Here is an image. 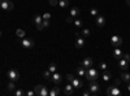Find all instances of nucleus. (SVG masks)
Returning <instances> with one entry per match:
<instances>
[{
  "label": "nucleus",
  "mask_w": 130,
  "mask_h": 96,
  "mask_svg": "<svg viewBox=\"0 0 130 96\" xmlns=\"http://www.w3.org/2000/svg\"><path fill=\"white\" fill-rule=\"evenodd\" d=\"M8 78H9V81H13V82H16V81H18L20 79V73H18V70H16V69H10V70H8Z\"/></svg>",
  "instance_id": "obj_5"
},
{
  "label": "nucleus",
  "mask_w": 130,
  "mask_h": 96,
  "mask_svg": "<svg viewBox=\"0 0 130 96\" xmlns=\"http://www.w3.org/2000/svg\"><path fill=\"white\" fill-rule=\"evenodd\" d=\"M99 68H100L102 70H107V64H105V62H100Z\"/></svg>",
  "instance_id": "obj_34"
},
{
  "label": "nucleus",
  "mask_w": 130,
  "mask_h": 96,
  "mask_svg": "<svg viewBox=\"0 0 130 96\" xmlns=\"http://www.w3.org/2000/svg\"><path fill=\"white\" fill-rule=\"evenodd\" d=\"M121 81L125 82V83H129V82H130V74H129L126 70L121 73Z\"/></svg>",
  "instance_id": "obj_17"
},
{
  "label": "nucleus",
  "mask_w": 130,
  "mask_h": 96,
  "mask_svg": "<svg viewBox=\"0 0 130 96\" xmlns=\"http://www.w3.org/2000/svg\"><path fill=\"white\" fill-rule=\"evenodd\" d=\"M50 5H51V7H56V5H59V0H50Z\"/></svg>",
  "instance_id": "obj_32"
},
{
  "label": "nucleus",
  "mask_w": 130,
  "mask_h": 96,
  "mask_svg": "<svg viewBox=\"0 0 130 96\" xmlns=\"http://www.w3.org/2000/svg\"><path fill=\"white\" fill-rule=\"evenodd\" d=\"M126 88H127V92H130V82H129V84H127V87H126Z\"/></svg>",
  "instance_id": "obj_41"
},
{
  "label": "nucleus",
  "mask_w": 130,
  "mask_h": 96,
  "mask_svg": "<svg viewBox=\"0 0 130 96\" xmlns=\"http://www.w3.org/2000/svg\"><path fill=\"white\" fill-rule=\"evenodd\" d=\"M126 4H127V5L130 7V0H126Z\"/></svg>",
  "instance_id": "obj_42"
},
{
  "label": "nucleus",
  "mask_w": 130,
  "mask_h": 96,
  "mask_svg": "<svg viewBox=\"0 0 130 96\" xmlns=\"http://www.w3.org/2000/svg\"><path fill=\"white\" fill-rule=\"evenodd\" d=\"M7 88H8V91H10V92H12V91H14V90H16V86H14V82H13V81H10V82L8 83V86H7Z\"/></svg>",
  "instance_id": "obj_23"
},
{
  "label": "nucleus",
  "mask_w": 130,
  "mask_h": 96,
  "mask_svg": "<svg viewBox=\"0 0 130 96\" xmlns=\"http://www.w3.org/2000/svg\"><path fill=\"white\" fill-rule=\"evenodd\" d=\"M86 79L87 81H96L98 79V77H99V73H98V70L94 68V66H91V68H89V69H86Z\"/></svg>",
  "instance_id": "obj_1"
},
{
  "label": "nucleus",
  "mask_w": 130,
  "mask_h": 96,
  "mask_svg": "<svg viewBox=\"0 0 130 96\" xmlns=\"http://www.w3.org/2000/svg\"><path fill=\"white\" fill-rule=\"evenodd\" d=\"M48 70H50L51 73H55V71L57 70V66H56V64H53V62H51L50 65H48Z\"/></svg>",
  "instance_id": "obj_25"
},
{
  "label": "nucleus",
  "mask_w": 130,
  "mask_h": 96,
  "mask_svg": "<svg viewBox=\"0 0 130 96\" xmlns=\"http://www.w3.org/2000/svg\"><path fill=\"white\" fill-rule=\"evenodd\" d=\"M2 34H3V33H2V30H0V36H2Z\"/></svg>",
  "instance_id": "obj_43"
},
{
  "label": "nucleus",
  "mask_w": 130,
  "mask_h": 96,
  "mask_svg": "<svg viewBox=\"0 0 130 96\" xmlns=\"http://www.w3.org/2000/svg\"><path fill=\"white\" fill-rule=\"evenodd\" d=\"M81 65H82L83 68H86V69L94 66V60H92V57H86V59H83V61L81 62Z\"/></svg>",
  "instance_id": "obj_9"
},
{
  "label": "nucleus",
  "mask_w": 130,
  "mask_h": 96,
  "mask_svg": "<svg viewBox=\"0 0 130 96\" xmlns=\"http://www.w3.org/2000/svg\"><path fill=\"white\" fill-rule=\"evenodd\" d=\"M111 73L108 71V70H103V74H102V78L104 82H108V81H111Z\"/></svg>",
  "instance_id": "obj_18"
},
{
  "label": "nucleus",
  "mask_w": 130,
  "mask_h": 96,
  "mask_svg": "<svg viewBox=\"0 0 130 96\" xmlns=\"http://www.w3.org/2000/svg\"><path fill=\"white\" fill-rule=\"evenodd\" d=\"M120 83H121V79H118V78L115 79V84H116V86H120Z\"/></svg>",
  "instance_id": "obj_37"
},
{
  "label": "nucleus",
  "mask_w": 130,
  "mask_h": 96,
  "mask_svg": "<svg viewBox=\"0 0 130 96\" xmlns=\"http://www.w3.org/2000/svg\"><path fill=\"white\" fill-rule=\"evenodd\" d=\"M0 8L3 10H7V12H10L14 9V4L12 0H0Z\"/></svg>",
  "instance_id": "obj_2"
},
{
  "label": "nucleus",
  "mask_w": 130,
  "mask_h": 96,
  "mask_svg": "<svg viewBox=\"0 0 130 96\" xmlns=\"http://www.w3.org/2000/svg\"><path fill=\"white\" fill-rule=\"evenodd\" d=\"M60 93V90H59V87H52V90L48 92V95L50 96H57Z\"/></svg>",
  "instance_id": "obj_22"
},
{
  "label": "nucleus",
  "mask_w": 130,
  "mask_h": 96,
  "mask_svg": "<svg viewBox=\"0 0 130 96\" xmlns=\"http://www.w3.org/2000/svg\"><path fill=\"white\" fill-rule=\"evenodd\" d=\"M51 75H52V73L50 70H44V73H43V77L47 78V79H51Z\"/></svg>",
  "instance_id": "obj_30"
},
{
  "label": "nucleus",
  "mask_w": 130,
  "mask_h": 96,
  "mask_svg": "<svg viewBox=\"0 0 130 96\" xmlns=\"http://www.w3.org/2000/svg\"><path fill=\"white\" fill-rule=\"evenodd\" d=\"M16 35H17L18 38L22 39V38H25V31H24L22 29H18V30L16 31Z\"/></svg>",
  "instance_id": "obj_26"
},
{
  "label": "nucleus",
  "mask_w": 130,
  "mask_h": 96,
  "mask_svg": "<svg viewBox=\"0 0 130 96\" xmlns=\"http://www.w3.org/2000/svg\"><path fill=\"white\" fill-rule=\"evenodd\" d=\"M111 44L113 47H120L122 44V38L121 36H118V35H113L111 38Z\"/></svg>",
  "instance_id": "obj_8"
},
{
  "label": "nucleus",
  "mask_w": 130,
  "mask_h": 96,
  "mask_svg": "<svg viewBox=\"0 0 130 96\" xmlns=\"http://www.w3.org/2000/svg\"><path fill=\"white\" fill-rule=\"evenodd\" d=\"M34 93H35V91H27V92H26V95H27V96H32Z\"/></svg>",
  "instance_id": "obj_39"
},
{
  "label": "nucleus",
  "mask_w": 130,
  "mask_h": 96,
  "mask_svg": "<svg viewBox=\"0 0 130 96\" xmlns=\"http://www.w3.org/2000/svg\"><path fill=\"white\" fill-rule=\"evenodd\" d=\"M73 24L75 25V27H82V25H83V21L77 18V20H74V21H73Z\"/></svg>",
  "instance_id": "obj_27"
},
{
  "label": "nucleus",
  "mask_w": 130,
  "mask_h": 96,
  "mask_svg": "<svg viewBox=\"0 0 130 96\" xmlns=\"http://www.w3.org/2000/svg\"><path fill=\"white\" fill-rule=\"evenodd\" d=\"M67 79H68V82L70 83V82L74 79V75H73V74H68V75H67Z\"/></svg>",
  "instance_id": "obj_36"
},
{
  "label": "nucleus",
  "mask_w": 130,
  "mask_h": 96,
  "mask_svg": "<svg viewBox=\"0 0 130 96\" xmlns=\"http://www.w3.org/2000/svg\"><path fill=\"white\" fill-rule=\"evenodd\" d=\"M113 57L117 59V60H120L122 57V51L118 48V47H115V51H113Z\"/></svg>",
  "instance_id": "obj_16"
},
{
  "label": "nucleus",
  "mask_w": 130,
  "mask_h": 96,
  "mask_svg": "<svg viewBox=\"0 0 130 96\" xmlns=\"http://www.w3.org/2000/svg\"><path fill=\"white\" fill-rule=\"evenodd\" d=\"M13 92H14V95H16V96H24V95H25L24 90H21V88H20V90H14Z\"/></svg>",
  "instance_id": "obj_31"
},
{
  "label": "nucleus",
  "mask_w": 130,
  "mask_h": 96,
  "mask_svg": "<svg viewBox=\"0 0 130 96\" xmlns=\"http://www.w3.org/2000/svg\"><path fill=\"white\" fill-rule=\"evenodd\" d=\"M35 95H39V96H47L48 95V90L46 86H43V84H38L35 86Z\"/></svg>",
  "instance_id": "obj_4"
},
{
  "label": "nucleus",
  "mask_w": 130,
  "mask_h": 96,
  "mask_svg": "<svg viewBox=\"0 0 130 96\" xmlns=\"http://www.w3.org/2000/svg\"><path fill=\"white\" fill-rule=\"evenodd\" d=\"M122 59H125L126 61H130V53H122Z\"/></svg>",
  "instance_id": "obj_33"
},
{
  "label": "nucleus",
  "mask_w": 130,
  "mask_h": 96,
  "mask_svg": "<svg viewBox=\"0 0 130 96\" xmlns=\"http://www.w3.org/2000/svg\"><path fill=\"white\" fill-rule=\"evenodd\" d=\"M89 90L91 92V95H96L98 92H99V84H98L96 81H91L90 84H89Z\"/></svg>",
  "instance_id": "obj_6"
},
{
  "label": "nucleus",
  "mask_w": 130,
  "mask_h": 96,
  "mask_svg": "<svg viewBox=\"0 0 130 96\" xmlns=\"http://www.w3.org/2000/svg\"><path fill=\"white\" fill-rule=\"evenodd\" d=\"M42 17H43V20H48V21H50V18H51V13H44Z\"/></svg>",
  "instance_id": "obj_35"
},
{
  "label": "nucleus",
  "mask_w": 130,
  "mask_h": 96,
  "mask_svg": "<svg viewBox=\"0 0 130 96\" xmlns=\"http://www.w3.org/2000/svg\"><path fill=\"white\" fill-rule=\"evenodd\" d=\"M67 22H68V24H70V22H73V17H72V16H69V17L67 18Z\"/></svg>",
  "instance_id": "obj_38"
},
{
  "label": "nucleus",
  "mask_w": 130,
  "mask_h": 96,
  "mask_svg": "<svg viewBox=\"0 0 130 96\" xmlns=\"http://www.w3.org/2000/svg\"><path fill=\"white\" fill-rule=\"evenodd\" d=\"M118 66L121 68V70L122 71H125V70H127V68H129V61H126L125 59H120L118 60Z\"/></svg>",
  "instance_id": "obj_12"
},
{
  "label": "nucleus",
  "mask_w": 130,
  "mask_h": 96,
  "mask_svg": "<svg viewBox=\"0 0 130 96\" xmlns=\"http://www.w3.org/2000/svg\"><path fill=\"white\" fill-rule=\"evenodd\" d=\"M105 24H107L105 17H104V16H99V14H98V16H96V25L99 26V27H103Z\"/></svg>",
  "instance_id": "obj_13"
},
{
  "label": "nucleus",
  "mask_w": 130,
  "mask_h": 96,
  "mask_svg": "<svg viewBox=\"0 0 130 96\" xmlns=\"http://www.w3.org/2000/svg\"><path fill=\"white\" fill-rule=\"evenodd\" d=\"M21 44H22L25 48H32V47H34V40L29 39V38H22V40H21Z\"/></svg>",
  "instance_id": "obj_10"
},
{
  "label": "nucleus",
  "mask_w": 130,
  "mask_h": 96,
  "mask_svg": "<svg viewBox=\"0 0 130 96\" xmlns=\"http://www.w3.org/2000/svg\"><path fill=\"white\" fill-rule=\"evenodd\" d=\"M32 22H34V25H37V26L40 25V24L43 22V17H42L40 14H37L34 18H32Z\"/></svg>",
  "instance_id": "obj_19"
},
{
  "label": "nucleus",
  "mask_w": 130,
  "mask_h": 96,
  "mask_svg": "<svg viewBox=\"0 0 130 96\" xmlns=\"http://www.w3.org/2000/svg\"><path fill=\"white\" fill-rule=\"evenodd\" d=\"M90 95H91L90 91H85V92H83V96H90Z\"/></svg>",
  "instance_id": "obj_40"
},
{
  "label": "nucleus",
  "mask_w": 130,
  "mask_h": 96,
  "mask_svg": "<svg viewBox=\"0 0 130 96\" xmlns=\"http://www.w3.org/2000/svg\"><path fill=\"white\" fill-rule=\"evenodd\" d=\"M107 95L108 96H120L121 95V91L120 88H118V86H109V87H107Z\"/></svg>",
  "instance_id": "obj_3"
},
{
  "label": "nucleus",
  "mask_w": 130,
  "mask_h": 96,
  "mask_svg": "<svg viewBox=\"0 0 130 96\" xmlns=\"http://www.w3.org/2000/svg\"><path fill=\"white\" fill-rule=\"evenodd\" d=\"M64 93H65V95H68V96H72V95L74 93V87L72 86V83H69V84H67V86H65V88H64Z\"/></svg>",
  "instance_id": "obj_15"
},
{
  "label": "nucleus",
  "mask_w": 130,
  "mask_h": 96,
  "mask_svg": "<svg viewBox=\"0 0 130 96\" xmlns=\"http://www.w3.org/2000/svg\"><path fill=\"white\" fill-rule=\"evenodd\" d=\"M51 81H52L53 83H55V84H59V83H61V81H62L61 74H59L57 71L52 73V75H51Z\"/></svg>",
  "instance_id": "obj_11"
},
{
  "label": "nucleus",
  "mask_w": 130,
  "mask_h": 96,
  "mask_svg": "<svg viewBox=\"0 0 130 96\" xmlns=\"http://www.w3.org/2000/svg\"><path fill=\"white\" fill-rule=\"evenodd\" d=\"M77 74H78L79 77H85V75H86V68H83L82 65L78 66V68H77Z\"/></svg>",
  "instance_id": "obj_20"
},
{
  "label": "nucleus",
  "mask_w": 130,
  "mask_h": 96,
  "mask_svg": "<svg viewBox=\"0 0 130 96\" xmlns=\"http://www.w3.org/2000/svg\"><path fill=\"white\" fill-rule=\"evenodd\" d=\"M90 14L94 16V17H96L98 14H99V10H98L96 8H91V9H90Z\"/></svg>",
  "instance_id": "obj_29"
},
{
  "label": "nucleus",
  "mask_w": 130,
  "mask_h": 96,
  "mask_svg": "<svg viewBox=\"0 0 130 96\" xmlns=\"http://www.w3.org/2000/svg\"><path fill=\"white\" fill-rule=\"evenodd\" d=\"M59 5L61 8H67L69 5V0H59Z\"/></svg>",
  "instance_id": "obj_24"
},
{
  "label": "nucleus",
  "mask_w": 130,
  "mask_h": 96,
  "mask_svg": "<svg viewBox=\"0 0 130 96\" xmlns=\"http://www.w3.org/2000/svg\"><path fill=\"white\" fill-rule=\"evenodd\" d=\"M79 13H81V12H79V9H78V8H75V7L70 9V16H72V17H74V18H75V17H78V16H79Z\"/></svg>",
  "instance_id": "obj_21"
},
{
  "label": "nucleus",
  "mask_w": 130,
  "mask_h": 96,
  "mask_svg": "<svg viewBox=\"0 0 130 96\" xmlns=\"http://www.w3.org/2000/svg\"><path fill=\"white\" fill-rule=\"evenodd\" d=\"M70 83H72V86H73L74 88H82V87H83V82H82L81 79H78V78H74Z\"/></svg>",
  "instance_id": "obj_14"
},
{
  "label": "nucleus",
  "mask_w": 130,
  "mask_h": 96,
  "mask_svg": "<svg viewBox=\"0 0 130 96\" xmlns=\"http://www.w3.org/2000/svg\"><path fill=\"white\" fill-rule=\"evenodd\" d=\"M90 34H91V30L90 29H83L82 33H81L82 36H90Z\"/></svg>",
  "instance_id": "obj_28"
},
{
  "label": "nucleus",
  "mask_w": 130,
  "mask_h": 96,
  "mask_svg": "<svg viewBox=\"0 0 130 96\" xmlns=\"http://www.w3.org/2000/svg\"><path fill=\"white\" fill-rule=\"evenodd\" d=\"M85 38L81 35V34H75V47L77 48H82L85 46Z\"/></svg>",
  "instance_id": "obj_7"
}]
</instances>
